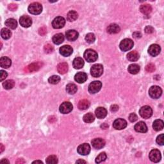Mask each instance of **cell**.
I'll use <instances>...</instances> for the list:
<instances>
[{
	"instance_id": "obj_1",
	"label": "cell",
	"mask_w": 164,
	"mask_h": 164,
	"mask_svg": "<svg viewBox=\"0 0 164 164\" xmlns=\"http://www.w3.org/2000/svg\"><path fill=\"white\" fill-rule=\"evenodd\" d=\"M84 58L89 62H94L97 60L98 55L96 51L88 49L84 53Z\"/></svg>"
},
{
	"instance_id": "obj_2",
	"label": "cell",
	"mask_w": 164,
	"mask_h": 164,
	"mask_svg": "<svg viewBox=\"0 0 164 164\" xmlns=\"http://www.w3.org/2000/svg\"><path fill=\"white\" fill-rule=\"evenodd\" d=\"M42 11H43V6L39 3H32L28 7V12L32 14H40L42 12Z\"/></svg>"
},
{
	"instance_id": "obj_3",
	"label": "cell",
	"mask_w": 164,
	"mask_h": 164,
	"mask_svg": "<svg viewBox=\"0 0 164 164\" xmlns=\"http://www.w3.org/2000/svg\"><path fill=\"white\" fill-rule=\"evenodd\" d=\"M133 45V41L132 39H130V38H124L121 42L119 47H120V49L123 51H128L132 49Z\"/></svg>"
},
{
	"instance_id": "obj_4",
	"label": "cell",
	"mask_w": 164,
	"mask_h": 164,
	"mask_svg": "<svg viewBox=\"0 0 164 164\" xmlns=\"http://www.w3.org/2000/svg\"><path fill=\"white\" fill-rule=\"evenodd\" d=\"M162 94V90L159 86H152L149 90V95L153 99H158Z\"/></svg>"
},
{
	"instance_id": "obj_5",
	"label": "cell",
	"mask_w": 164,
	"mask_h": 164,
	"mask_svg": "<svg viewBox=\"0 0 164 164\" xmlns=\"http://www.w3.org/2000/svg\"><path fill=\"white\" fill-rule=\"evenodd\" d=\"M103 73V67L102 65L101 64H95L92 66L91 69V75L97 78L102 75Z\"/></svg>"
},
{
	"instance_id": "obj_6",
	"label": "cell",
	"mask_w": 164,
	"mask_h": 164,
	"mask_svg": "<svg viewBox=\"0 0 164 164\" xmlns=\"http://www.w3.org/2000/svg\"><path fill=\"white\" fill-rule=\"evenodd\" d=\"M139 114L142 118L149 119L153 115V110L149 106H144L139 110Z\"/></svg>"
},
{
	"instance_id": "obj_7",
	"label": "cell",
	"mask_w": 164,
	"mask_h": 164,
	"mask_svg": "<svg viewBox=\"0 0 164 164\" xmlns=\"http://www.w3.org/2000/svg\"><path fill=\"white\" fill-rule=\"evenodd\" d=\"M101 87L102 83L100 81L92 82L89 86V92L91 94H96L101 90Z\"/></svg>"
},
{
	"instance_id": "obj_8",
	"label": "cell",
	"mask_w": 164,
	"mask_h": 164,
	"mask_svg": "<svg viewBox=\"0 0 164 164\" xmlns=\"http://www.w3.org/2000/svg\"><path fill=\"white\" fill-rule=\"evenodd\" d=\"M77 151L80 154L83 155V156H86L88 155L91 152V146L87 143H84L80 145L77 148Z\"/></svg>"
},
{
	"instance_id": "obj_9",
	"label": "cell",
	"mask_w": 164,
	"mask_h": 164,
	"mask_svg": "<svg viewBox=\"0 0 164 164\" xmlns=\"http://www.w3.org/2000/svg\"><path fill=\"white\" fill-rule=\"evenodd\" d=\"M73 106L72 104L70 102H68V101H65L62 105L60 106V112L62 114H67L71 112L73 110Z\"/></svg>"
},
{
	"instance_id": "obj_10",
	"label": "cell",
	"mask_w": 164,
	"mask_h": 164,
	"mask_svg": "<svg viewBox=\"0 0 164 164\" xmlns=\"http://www.w3.org/2000/svg\"><path fill=\"white\" fill-rule=\"evenodd\" d=\"M65 24V20L63 17H56L52 22V26L55 29H60L63 28Z\"/></svg>"
},
{
	"instance_id": "obj_11",
	"label": "cell",
	"mask_w": 164,
	"mask_h": 164,
	"mask_svg": "<svg viewBox=\"0 0 164 164\" xmlns=\"http://www.w3.org/2000/svg\"><path fill=\"white\" fill-rule=\"evenodd\" d=\"M127 126V122L123 119H117L114 121L113 123V127L115 130H123Z\"/></svg>"
},
{
	"instance_id": "obj_12",
	"label": "cell",
	"mask_w": 164,
	"mask_h": 164,
	"mask_svg": "<svg viewBox=\"0 0 164 164\" xmlns=\"http://www.w3.org/2000/svg\"><path fill=\"white\" fill-rule=\"evenodd\" d=\"M149 157L151 162L157 163L161 160V153L159 150H151V152L149 154Z\"/></svg>"
},
{
	"instance_id": "obj_13",
	"label": "cell",
	"mask_w": 164,
	"mask_h": 164,
	"mask_svg": "<svg viewBox=\"0 0 164 164\" xmlns=\"http://www.w3.org/2000/svg\"><path fill=\"white\" fill-rule=\"evenodd\" d=\"M161 48L160 46L158 44H152L150 46L148 49V53L152 56H156L159 55L160 53Z\"/></svg>"
},
{
	"instance_id": "obj_14",
	"label": "cell",
	"mask_w": 164,
	"mask_h": 164,
	"mask_svg": "<svg viewBox=\"0 0 164 164\" xmlns=\"http://www.w3.org/2000/svg\"><path fill=\"white\" fill-rule=\"evenodd\" d=\"M59 51L60 55L67 57V56H70L71 54H72L73 52V49L72 48V47H71L70 46L65 45L62 46L60 48Z\"/></svg>"
},
{
	"instance_id": "obj_15",
	"label": "cell",
	"mask_w": 164,
	"mask_h": 164,
	"mask_svg": "<svg viewBox=\"0 0 164 164\" xmlns=\"http://www.w3.org/2000/svg\"><path fill=\"white\" fill-rule=\"evenodd\" d=\"M20 25H21L24 28H28L32 25V19L28 16H23L21 17L19 19Z\"/></svg>"
},
{
	"instance_id": "obj_16",
	"label": "cell",
	"mask_w": 164,
	"mask_h": 164,
	"mask_svg": "<svg viewBox=\"0 0 164 164\" xmlns=\"http://www.w3.org/2000/svg\"><path fill=\"white\" fill-rule=\"evenodd\" d=\"M92 145L95 149L100 150L105 145V140L101 138L94 139L92 141Z\"/></svg>"
},
{
	"instance_id": "obj_17",
	"label": "cell",
	"mask_w": 164,
	"mask_h": 164,
	"mask_svg": "<svg viewBox=\"0 0 164 164\" xmlns=\"http://www.w3.org/2000/svg\"><path fill=\"white\" fill-rule=\"evenodd\" d=\"M79 34L77 31L74 30H70L67 31L66 34H65V37H66L67 39L69 41H74L76 40L78 38Z\"/></svg>"
},
{
	"instance_id": "obj_18",
	"label": "cell",
	"mask_w": 164,
	"mask_h": 164,
	"mask_svg": "<svg viewBox=\"0 0 164 164\" xmlns=\"http://www.w3.org/2000/svg\"><path fill=\"white\" fill-rule=\"evenodd\" d=\"M74 80L78 83H83L87 81V74L83 72H79L74 76Z\"/></svg>"
},
{
	"instance_id": "obj_19",
	"label": "cell",
	"mask_w": 164,
	"mask_h": 164,
	"mask_svg": "<svg viewBox=\"0 0 164 164\" xmlns=\"http://www.w3.org/2000/svg\"><path fill=\"white\" fill-rule=\"evenodd\" d=\"M135 130L139 133H145L148 131L147 125L145 124L144 122H139L135 126Z\"/></svg>"
},
{
	"instance_id": "obj_20",
	"label": "cell",
	"mask_w": 164,
	"mask_h": 164,
	"mask_svg": "<svg viewBox=\"0 0 164 164\" xmlns=\"http://www.w3.org/2000/svg\"><path fill=\"white\" fill-rule=\"evenodd\" d=\"M12 65V60L7 56H3L0 58V65L3 68H9Z\"/></svg>"
},
{
	"instance_id": "obj_21",
	"label": "cell",
	"mask_w": 164,
	"mask_h": 164,
	"mask_svg": "<svg viewBox=\"0 0 164 164\" xmlns=\"http://www.w3.org/2000/svg\"><path fill=\"white\" fill-rule=\"evenodd\" d=\"M121 30V28L119 27V26L117 24L113 23L110 25L108 28H107V32L110 34H117Z\"/></svg>"
},
{
	"instance_id": "obj_22",
	"label": "cell",
	"mask_w": 164,
	"mask_h": 164,
	"mask_svg": "<svg viewBox=\"0 0 164 164\" xmlns=\"http://www.w3.org/2000/svg\"><path fill=\"white\" fill-rule=\"evenodd\" d=\"M95 114L98 119H104L107 115V111L103 107H98L95 111Z\"/></svg>"
},
{
	"instance_id": "obj_23",
	"label": "cell",
	"mask_w": 164,
	"mask_h": 164,
	"mask_svg": "<svg viewBox=\"0 0 164 164\" xmlns=\"http://www.w3.org/2000/svg\"><path fill=\"white\" fill-rule=\"evenodd\" d=\"M84 64L85 63L83 60L80 57H77L76 58H74L73 62V67L74 69H82L83 67V65H84Z\"/></svg>"
},
{
	"instance_id": "obj_24",
	"label": "cell",
	"mask_w": 164,
	"mask_h": 164,
	"mask_svg": "<svg viewBox=\"0 0 164 164\" xmlns=\"http://www.w3.org/2000/svg\"><path fill=\"white\" fill-rule=\"evenodd\" d=\"M90 105H91V103L89 100L82 99L79 101L78 105V108L80 110H87V108H89Z\"/></svg>"
},
{
	"instance_id": "obj_25",
	"label": "cell",
	"mask_w": 164,
	"mask_h": 164,
	"mask_svg": "<svg viewBox=\"0 0 164 164\" xmlns=\"http://www.w3.org/2000/svg\"><path fill=\"white\" fill-rule=\"evenodd\" d=\"M153 128L156 132L162 130L163 128V121L161 120V119H156V120L154 121L153 124Z\"/></svg>"
},
{
	"instance_id": "obj_26",
	"label": "cell",
	"mask_w": 164,
	"mask_h": 164,
	"mask_svg": "<svg viewBox=\"0 0 164 164\" xmlns=\"http://www.w3.org/2000/svg\"><path fill=\"white\" fill-rule=\"evenodd\" d=\"M64 40V36L62 34H55L54 36L53 37V43L56 44V45H59L63 43Z\"/></svg>"
},
{
	"instance_id": "obj_27",
	"label": "cell",
	"mask_w": 164,
	"mask_h": 164,
	"mask_svg": "<svg viewBox=\"0 0 164 164\" xmlns=\"http://www.w3.org/2000/svg\"><path fill=\"white\" fill-rule=\"evenodd\" d=\"M68 64L65 62L59 64L57 66L58 72L61 74H64L68 71Z\"/></svg>"
},
{
	"instance_id": "obj_28",
	"label": "cell",
	"mask_w": 164,
	"mask_h": 164,
	"mask_svg": "<svg viewBox=\"0 0 164 164\" xmlns=\"http://www.w3.org/2000/svg\"><path fill=\"white\" fill-rule=\"evenodd\" d=\"M140 10H141V12L145 15V16H148V15L150 14L152 12V7L150 5L148 4H145L142 5L140 7Z\"/></svg>"
},
{
	"instance_id": "obj_29",
	"label": "cell",
	"mask_w": 164,
	"mask_h": 164,
	"mask_svg": "<svg viewBox=\"0 0 164 164\" xmlns=\"http://www.w3.org/2000/svg\"><path fill=\"white\" fill-rule=\"evenodd\" d=\"M140 69H141L140 66L136 64H133L130 65L129 67L128 68V72L132 74H136L137 73H139Z\"/></svg>"
},
{
	"instance_id": "obj_30",
	"label": "cell",
	"mask_w": 164,
	"mask_h": 164,
	"mask_svg": "<svg viewBox=\"0 0 164 164\" xmlns=\"http://www.w3.org/2000/svg\"><path fill=\"white\" fill-rule=\"evenodd\" d=\"M127 58L130 62H136L139 58V55L135 51H131L127 55Z\"/></svg>"
},
{
	"instance_id": "obj_31",
	"label": "cell",
	"mask_w": 164,
	"mask_h": 164,
	"mask_svg": "<svg viewBox=\"0 0 164 164\" xmlns=\"http://www.w3.org/2000/svg\"><path fill=\"white\" fill-rule=\"evenodd\" d=\"M5 25L7 26L8 28L14 30L17 28V23L16 19L10 18V19H8L7 21H6Z\"/></svg>"
},
{
	"instance_id": "obj_32",
	"label": "cell",
	"mask_w": 164,
	"mask_h": 164,
	"mask_svg": "<svg viewBox=\"0 0 164 164\" xmlns=\"http://www.w3.org/2000/svg\"><path fill=\"white\" fill-rule=\"evenodd\" d=\"M78 91L77 86L74 83H69L66 86V91L69 94H74Z\"/></svg>"
},
{
	"instance_id": "obj_33",
	"label": "cell",
	"mask_w": 164,
	"mask_h": 164,
	"mask_svg": "<svg viewBox=\"0 0 164 164\" xmlns=\"http://www.w3.org/2000/svg\"><path fill=\"white\" fill-rule=\"evenodd\" d=\"M78 13L76 12L74 10H71L68 12L67 16V19L69 21L72 22L76 21L78 18Z\"/></svg>"
},
{
	"instance_id": "obj_34",
	"label": "cell",
	"mask_w": 164,
	"mask_h": 164,
	"mask_svg": "<svg viewBox=\"0 0 164 164\" xmlns=\"http://www.w3.org/2000/svg\"><path fill=\"white\" fill-rule=\"evenodd\" d=\"M1 35L3 39H8L12 36V32L8 28H3L1 31Z\"/></svg>"
},
{
	"instance_id": "obj_35",
	"label": "cell",
	"mask_w": 164,
	"mask_h": 164,
	"mask_svg": "<svg viewBox=\"0 0 164 164\" xmlns=\"http://www.w3.org/2000/svg\"><path fill=\"white\" fill-rule=\"evenodd\" d=\"M14 85H15V82L12 80H6V81L3 83V87L5 89H7V90L12 89L14 87Z\"/></svg>"
},
{
	"instance_id": "obj_36",
	"label": "cell",
	"mask_w": 164,
	"mask_h": 164,
	"mask_svg": "<svg viewBox=\"0 0 164 164\" xmlns=\"http://www.w3.org/2000/svg\"><path fill=\"white\" fill-rule=\"evenodd\" d=\"M83 121L86 123H91L94 121L95 117L94 115L92 114V113H87L83 117Z\"/></svg>"
},
{
	"instance_id": "obj_37",
	"label": "cell",
	"mask_w": 164,
	"mask_h": 164,
	"mask_svg": "<svg viewBox=\"0 0 164 164\" xmlns=\"http://www.w3.org/2000/svg\"><path fill=\"white\" fill-rule=\"evenodd\" d=\"M40 67L39 63H32L30 64L27 67V69L30 72H35L37 71Z\"/></svg>"
},
{
	"instance_id": "obj_38",
	"label": "cell",
	"mask_w": 164,
	"mask_h": 164,
	"mask_svg": "<svg viewBox=\"0 0 164 164\" xmlns=\"http://www.w3.org/2000/svg\"><path fill=\"white\" fill-rule=\"evenodd\" d=\"M46 162L48 164H55L58 163V159L55 155H50L46 159Z\"/></svg>"
},
{
	"instance_id": "obj_39",
	"label": "cell",
	"mask_w": 164,
	"mask_h": 164,
	"mask_svg": "<svg viewBox=\"0 0 164 164\" xmlns=\"http://www.w3.org/2000/svg\"><path fill=\"white\" fill-rule=\"evenodd\" d=\"M60 78L56 75H53L52 76H51L48 79L49 83H51V84H53V85L57 84V83L60 82Z\"/></svg>"
},
{
	"instance_id": "obj_40",
	"label": "cell",
	"mask_w": 164,
	"mask_h": 164,
	"mask_svg": "<svg viewBox=\"0 0 164 164\" xmlns=\"http://www.w3.org/2000/svg\"><path fill=\"white\" fill-rule=\"evenodd\" d=\"M95 40H96V37L95 35L92 33H89V34H87L85 37V40L89 44H92L94 43Z\"/></svg>"
},
{
	"instance_id": "obj_41",
	"label": "cell",
	"mask_w": 164,
	"mask_h": 164,
	"mask_svg": "<svg viewBox=\"0 0 164 164\" xmlns=\"http://www.w3.org/2000/svg\"><path fill=\"white\" fill-rule=\"evenodd\" d=\"M106 154L105 153V152H103V153H101L98 156H97L96 159V162L97 163H99L102 162H104L105 161V160L106 159Z\"/></svg>"
},
{
	"instance_id": "obj_42",
	"label": "cell",
	"mask_w": 164,
	"mask_h": 164,
	"mask_svg": "<svg viewBox=\"0 0 164 164\" xmlns=\"http://www.w3.org/2000/svg\"><path fill=\"white\" fill-rule=\"evenodd\" d=\"M44 51H45L46 53H51L53 51V47L51 45L49 44H47L46 45H45L44 47Z\"/></svg>"
},
{
	"instance_id": "obj_43",
	"label": "cell",
	"mask_w": 164,
	"mask_h": 164,
	"mask_svg": "<svg viewBox=\"0 0 164 164\" xmlns=\"http://www.w3.org/2000/svg\"><path fill=\"white\" fill-rule=\"evenodd\" d=\"M145 70L146 71L150 73H153L155 71V66L153 64H149L145 67Z\"/></svg>"
},
{
	"instance_id": "obj_44",
	"label": "cell",
	"mask_w": 164,
	"mask_h": 164,
	"mask_svg": "<svg viewBox=\"0 0 164 164\" xmlns=\"http://www.w3.org/2000/svg\"><path fill=\"white\" fill-rule=\"evenodd\" d=\"M156 142L158 144L160 145H163L164 141H163V134H161L159 136L157 137L156 138Z\"/></svg>"
},
{
	"instance_id": "obj_45",
	"label": "cell",
	"mask_w": 164,
	"mask_h": 164,
	"mask_svg": "<svg viewBox=\"0 0 164 164\" xmlns=\"http://www.w3.org/2000/svg\"><path fill=\"white\" fill-rule=\"evenodd\" d=\"M137 119H138V117H137V115L135 114V113H132V114H131L129 115V120L131 122H132V123L135 122Z\"/></svg>"
},
{
	"instance_id": "obj_46",
	"label": "cell",
	"mask_w": 164,
	"mask_h": 164,
	"mask_svg": "<svg viewBox=\"0 0 164 164\" xmlns=\"http://www.w3.org/2000/svg\"><path fill=\"white\" fill-rule=\"evenodd\" d=\"M46 32H47V30L45 26H43V27L40 28L39 30H38V34L42 35V36L45 35L46 34Z\"/></svg>"
},
{
	"instance_id": "obj_47",
	"label": "cell",
	"mask_w": 164,
	"mask_h": 164,
	"mask_svg": "<svg viewBox=\"0 0 164 164\" xmlns=\"http://www.w3.org/2000/svg\"><path fill=\"white\" fill-rule=\"evenodd\" d=\"M153 32H154V28L152 27L151 26H148L145 28V32L146 34H152V33H153Z\"/></svg>"
},
{
	"instance_id": "obj_48",
	"label": "cell",
	"mask_w": 164,
	"mask_h": 164,
	"mask_svg": "<svg viewBox=\"0 0 164 164\" xmlns=\"http://www.w3.org/2000/svg\"><path fill=\"white\" fill-rule=\"evenodd\" d=\"M7 76H8L7 73L5 71L1 70V80H1V82L3 81V80L6 78L7 77Z\"/></svg>"
},
{
	"instance_id": "obj_49",
	"label": "cell",
	"mask_w": 164,
	"mask_h": 164,
	"mask_svg": "<svg viewBox=\"0 0 164 164\" xmlns=\"http://www.w3.org/2000/svg\"><path fill=\"white\" fill-rule=\"evenodd\" d=\"M17 8V5H15V4H10L8 5V8L12 11H15Z\"/></svg>"
},
{
	"instance_id": "obj_50",
	"label": "cell",
	"mask_w": 164,
	"mask_h": 164,
	"mask_svg": "<svg viewBox=\"0 0 164 164\" xmlns=\"http://www.w3.org/2000/svg\"><path fill=\"white\" fill-rule=\"evenodd\" d=\"M118 110H119V106L116 105H112L111 107H110V110H111V112H117Z\"/></svg>"
},
{
	"instance_id": "obj_51",
	"label": "cell",
	"mask_w": 164,
	"mask_h": 164,
	"mask_svg": "<svg viewBox=\"0 0 164 164\" xmlns=\"http://www.w3.org/2000/svg\"><path fill=\"white\" fill-rule=\"evenodd\" d=\"M142 36V34H141V32H135L133 33V37H135L136 38H141Z\"/></svg>"
},
{
	"instance_id": "obj_52",
	"label": "cell",
	"mask_w": 164,
	"mask_h": 164,
	"mask_svg": "<svg viewBox=\"0 0 164 164\" xmlns=\"http://www.w3.org/2000/svg\"><path fill=\"white\" fill-rule=\"evenodd\" d=\"M16 163L17 164H22V163H25V161L23 159H17Z\"/></svg>"
},
{
	"instance_id": "obj_53",
	"label": "cell",
	"mask_w": 164,
	"mask_h": 164,
	"mask_svg": "<svg viewBox=\"0 0 164 164\" xmlns=\"http://www.w3.org/2000/svg\"><path fill=\"white\" fill-rule=\"evenodd\" d=\"M101 128H102V129H106V128H108V125L106 123H104L101 125Z\"/></svg>"
},
{
	"instance_id": "obj_54",
	"label": "cell",
	"mask_w": 164,
	"mask_h": 164,
	"mask_svg": "<svg viewBox=\"0 0 164 164\" xmlns=\"http://www.w3.org/2000/svg\"><path fill=\"white\" fill-rule=\"evenodd\" d=\"M76 163H86V162L85 161H84V160H77L76 161Z\"/></svg>"
},
{
	"instance_id": "obj_55",
	"label": "cell",
	"mask_w": 164,
	"mask_h": 164,
	"mask_svg": "<svg viewBox=\"0 0 164 164\" xmlns=\"http://www.w3.org/2000/svg\"><path fill=\"white\" fill-rule=\"evenodd\" d=\"M9 163V162L7 160H6V159H3V160H2L1 161V163Z\"/></svg>"
},
{
	"instance_id": "obj_56",
	"label": "cell",
	"mask_w": 164,
	"mask_h": 164,
	"mask_svg": "<svg viewBox=\"0 0 164 164\" xmlns=\"http://www.w3.org/2000/svg\"><path fill=\"white\" fill-rule=\"evenodd\" d=\"M33 163H43V162L40 160H37V161H34V162H33Z\"/></svg>"
},
{
	"instance_id": "obj_57",
	"label": "cell",
	"mask_w": 164,
	"mask_h": 164,
	"mask_svg": "<svg viewBox=\"0 0 164 164\" xmlns=\"http://www.w3.org/2000/svg\"><path fill=\"white\" fill-rule=\"evenodd\" d=\"M4 150V146L2 144H1V153H2L3 151Z\"/></svg>"
}]
</instances>
